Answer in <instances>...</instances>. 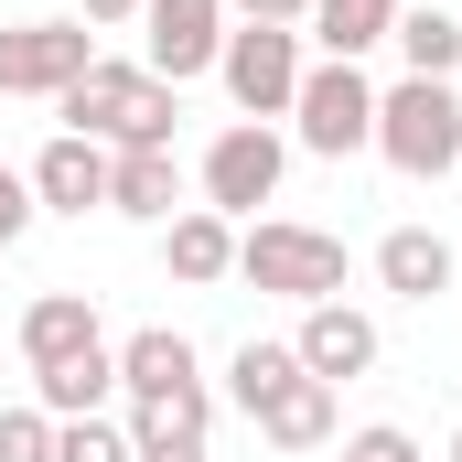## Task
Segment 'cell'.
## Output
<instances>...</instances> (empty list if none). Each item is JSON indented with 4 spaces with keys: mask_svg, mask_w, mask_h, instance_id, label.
<instances>
[{
    "mask_svg": "<svg viewBox=\"0 0 462 462\" xmlns=\"http://www.w3.org/2000/svg\"><path fill=\"white\" fill-rule=\"evenodd\" d=\"M87 345H108V323H97L87 291H43V301L22 312V365H32V376L65 365V355H87Z\"/></svg>",
    "mask_w": 462,
    "mask_h": 462,
    "instance_id": "14",
    "label": "cell"
},
{
    "mask_svg": "<svg viewBox=\"0 0 462 462\" xmlns=\"http://www.w3.org/2000/svg\"><path fill=\"white\" fill-rule=\"evenodd\" d=\"M108 398H118V345H87L32 376V409H54V420H108Z\"/></svg>",
    "mask_w": 462,
    "mask_h": 462,
    "instance_id": "15",
    "label": "cell"
},
{
    "mask_svg": "<svg viewBox=\"0 0 462 462\" xmlns=\"http://www.w3.org/2000/svg\"><path fill=\"white\" fill-rule=\"evenodd\" d=\"M140 462H205V441H172V452H140Z\"/></svg>",
    "mask_w": 462,
    "mask_h": 462,
    "instance_id": "28",
    "label": "cell"
},
{
    "mask_svg": "<svg viewBox=\"0 0 462 462\" xmlns=\"http://www.w3.org/2000/svg\"><path fill=\"white\" fill-rule=\"evenodd\" d=\"M452 462H462V430H452Z\"/></svg>",
    "mask_w": 462,
    "mask_h": 462,
    "instance_id": "29",
    "label": "cell"
},
{
    "mask_svg": "<svg viewBox=\"0 0 462 462\" xmlns=\"http://www.w3.org/2000/svg\"><path fill=\"white\" fill-rule=\"evenodd\" d=\"M54 462H140L118 420H54Z\"/></svg>",
    "mask_w": 462,
    "mask_h": 462,
    "instance_id": "22",
    "label": "cell"
},
{
    "mask_svg": "<svg viewBox=\"0 0 462 462\" xmlns=\"http://www.w3.org/2000/svg\"><path fill=\"white\" fill-rule=\"evenodd\" d=\"M65 129L76 140H97V151H172V118H183V87H162L151 65H118V54H97L65 97Z\"/></svg>",
    "mask_w": 462,
    "mask_h": 462,
    "instance_id": "1",
    "label": "cell"
},
{
    "mask_svg": "<svg viewBox=\"0 0 462 462\" xmlns=\"http://www.w3.org/2000/svg\"><path fill=\"white\" fill-rule=\"evenodd\" d=\"M216 76H226L236 118H291V97H301V32H280V22H236L226 54H216Z\"/></svg>",
    "mask_w": 462,
    "mask_h": 462,
    "instance_id": "6",
    "label": "cell"
},
{
    "mask_svg": "<svg viewBox=\"0 0 462 462\" xmlns=\"http://www.w3.org/2000/svg\"><path fill=\"white\" fill-rule=\"evenodd\" d=\"M118 387H129V398H162V387H205V355L183 345L172 323H140V334L118 345Z\"/></svg>",
    "mask_w": 462,
    "mask_h": 462,
    "instance_id": "18",
    "label": "cell"
},
{
    "mask_svg": "<svg viewBox=\"0 0 462 462\" xmlns=\"http://www.w3.org/2000/svg\"><path fill=\"white\" fill-rule=\"evenodd\" d=\"M108 216L172 226V216H183V162H172V151H108Z\"/></svg>",
    "mask_w": 462,
    "mask_h": 462,
    "instance_id": "12",
    "label": "cell"
},
{
    "mask_svg": "<svg viewBox=\"0 0 462 462\" xmlns=\"http://www.w3.org/2000/svg\"><path fill=\"white\" fill-rule=\"evenodd\" d=\"M236 280L247 291H280V301H345V236L291 226V216H247L236 226Z\"/></svg>",
    "mask_w": 462,
    "mask_h": 462,
    "instance_id": "2",
    "label": "cell"
},
{
    "mask_svg": "<svg viewBox=\"0 0 462 462\" xmlns=\"http://www.w3.org/2000/svg\"><path fill=\"white\" fill-rule=\"evenodd\" d=\"M398 54H409V76H462V11H398V32H387Z\"/></svg>",
    "mask_w": 462,
    "mask_h": 462,
    "instance_id": "20",
    "label": "cell"
},
{
    "mask_svg": "<svg viewBox=\"0 0 462 462\" xmlns=\"http://www.w3.org/2000/svg\"><path fill=\"white\" fill-rule=\"evenodd\" d=\"M398 11H409V0H312V22H301V32L323 43V65H365V54L398 32Z\"/></svg>",
    "mask_w": 462,
    "mask_h": 462,
    "instance_id": "17",
    "label": "cell"
},
{
    "mask_svg": "<svg viewBox=\"0 0 462 462\" xmlns=\"http://www.w3.org/2000/svg\"><path fill=\"white\" fill-rule=\"evenodd\" d=\"M291 376H301V355H291V345H258V334H247V345L226 355V409H247V420H258V409H269Z\"/></svg>",
    "mask_w": 462,
    "mask_h": 462,
    "instance_id": "21",
    "label": "cell"
},
{
    "mask_svg": "<svg viewBox=\"0 0 462 462\" xmlns=\"http://www.w3.org/2000/svg\"><path fill=\"white\" fill-rule=\"evenodd\" d=\"M194 183H205V205H216L226 226H247L258 205H280V183H291V140H280L269 118H226V129L205 140Z\"/></svg>",
    "mask_w": 462,
    "mask_h": 462,
    "instance_id": "4",
    "label": "cell"
},
{
    "mask_svg": "<svg viewBox=\"0 0 462 462\" xmlns=\"http://www.w3.org/2000/svg\"><path fill=\"white\" fill-rule=\"evenodd\" d=\"M226 0H140V65L162 76V87H194V76H216V54H226Z\"/></svg>",
    "mask_w": 462,
    "mask_h": 462,
    "instance_id": "8",
    "label": "cell"
},
{
    "mask_svg": "<svg viewBox=\"0 0 462 462\" xmlns=\"http://www.w3.org/2000/svg\"><path fill=\"white\" fill-rule=\"evenodd\" d=\"M376 151H387L409 183L462 172V97H452V76H398V87H376Z\"/></svg>",
    "mask_w": 462,
    "mask_h": 462,
    "instance_id": "3",
    "label": "cell"
},
{
    "mask_svg": "<svg viewBox=\"0 0 462 462\" xmlns=\"http://www.w3.org/2000/svg\"><path fill=\"white\" fill-rule=\"evenodd\" d=\"M345 462H420V441L398 420H365V430H345Z\"/></svg>",
    "mask_w": 462,
    "mask_h": 462,
    "instance_id": "24",
    "label": "cell"
},
{
    "mask_svg": "<svg viewBox=\"0 0 462 462\" xmlns=\"http://www.w3.org/2000/svg\"><path fill=\"white\" fill-rule=\"evenodd\" d=\"M129 452H172V441H205L216 430V387H162V398H129Z\"/></svg>",
    "mask_w": 462,
    "mask_h": 462,
    "instance_id": "19",
    "label": "cell"
},
{
    "mask_svg": "<svg viewBox=\"0 0 462 462\" xmlns=\"http://www.w3.org/2000/svg\"><path fill=\"white\" fill-rule=\"evenodd\" d=\"M334 398H345V387H323V376H291V387L258 409V441H269V452H323V441H334V420H345Z\"/></svg>",
    "mask_w": 462,
    "mask_h": 462,
    "instance_id": "16",
    "label": "cell"
},
{
    "mask_svg": "<svg viewBox=\"0 0 462 462\" xmlns=\"http://www.w3.org/2000/svg\"><path fill=\"white\" fill-rule=\"evenodd\" d=\"M291 140H301L312 162H355V151H376V87H365V65H301Z\"/></svg>",
    "mask_w": 462,
    "mask_h": 462,
    "instance_id": "5",
    "label": "cell"
},
{
    "mask_svg": "<svg viewBox=\"0 0 462 462\" xmlns=\"http://www.w3.org/2000/svg\"><path fill=\"white\" fill-rule=\"evenodd\" d=\"M22 183H32L43 216H108V151L76 140V129H54V140L22 162Z\"/></svg>",
    "mask_w": 462,
    "mask_h": 462,
    "instance_id": "9",
    "label": "cell"
},
{
    "mask_svg": "<svg viewBox=\"0 0 462 462\" xmlns=\"http://www.w3.org/2000/svg\"><path fill=\"white\" fill-rule=\"evenodd\" d=\"M162 269H172L183 291H216V280H236V226L216 216V205H183V216L162 226Z\"/></svg>",
    "mask_w": 462,
    "mask_h": 462,
    "instance_id": "13",
    "label": "cell"
},
{
    "mask_svg": "<svg viewBox=\"0 0 462 462\" xmlns=\"http://www.w3.org/2000/svg\"><path fill=\"white\" fill-rule=\"evenodd\" d=\"M76 22L87 32H118V22H140V0H76Z\"/></svg>",
    "mask_w": 462,
    "mask_h": 462,
    "instance_id": "27",
    "label": "cell"
},
{
    "mask_svg": "<svg viewBox=\"0 0 462 462\" xmlns=\"http://www.w3.org/2000/svg\"><path fill=\"white\" fill-rule=\"evenodd\" d=\"M226 22H280V32H301L312 0H226Z\"/></svg>",
    "mask_w": 462,
    "mask_h": 462,
    "instance_id": "26",
    "label": "cell"
},
{
    "mask_svg": "<svg viewBox=\"0 0 462 462\" xmlns=\"http://www.w3.org/2000/svg\"><path fill=\"white\" fill-rule=\"evenodd\" d=\"M87 65H97V32H87L76 11H54V22H11V32H0V97H65Z\"/></svg>",
    "mask_w": 462,
    "mask_h": 462,
    "instance_id": "7",
    "label": "cell"
},
{
    "mask_svg": "<svg viewBox=\"0 0 462 462\" xmlns=\"http://www.w3.org/2000/svg\"><path fill=\"white\" fill-rule=\"evenodd\" d=\"M452 280H462V258H452L441 226H387V236H376V291H398V301H441Z\"/></svg>",
    "mask_w": 462,
    "mask_h": 462,
    "instance_id": "11",
    "label": "cell"
},
{
    "mask_svg": "<svg viewBox=\"0 0 462 462\" xmlns=\"http://www.w3.org/2000/svg\"><path fill=\"white\" fill-rule=\"evenodd\" d=\"M32 216H43V205H32L22 162H0V247H22V236H32Z\"/></svg>",
    "mask_w": 462,
    "mask_h": 462,
    "instance_id": "25",
    "label": "cell"
},
{
    "mask_svg": "<svg viewBox=\"0 0 462 462\" xmlns=\"http://www.w3.org/2000/svg\"><path fill=\"white\" fill-rule=\"evenodd\" d=\"M0 462H54V409H0Z\"/></svg>",
    "mask_w": 462,
    "mask_h": 462,
    "instance_id": "23",
    "label": "cell"
},
{
    "mask_svg": "<svg viewBox=\"0 0 462 462\" xmlns=\"http://www.w3.org/2000/svg\"><path fill=\"white\" fill-rule=\"evenodd\" d=\"M291 355H301V376L355 387V376L376 365V312H355V301H312V312H301V334H291Z\"/></svg>",
    "mask_w": 462,
    "mask_h": 462,
    "instance_id": "10",
    "label": "cell"
}]
</instances>
